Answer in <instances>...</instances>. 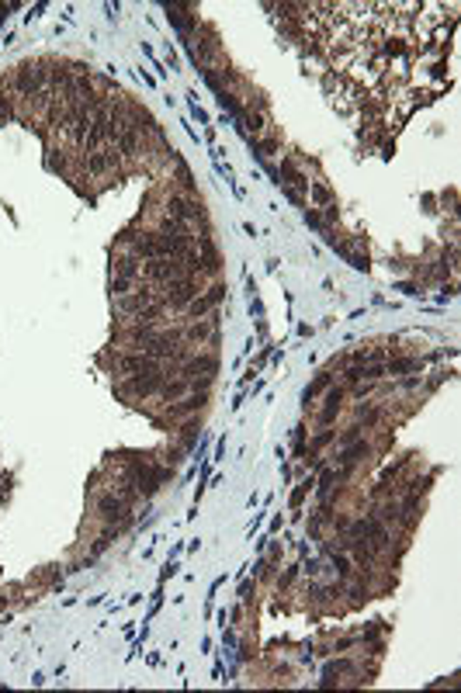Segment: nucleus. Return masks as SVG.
<instances>
[{
    "label": "nucleus",
    "instance_id": "f257e3e1",
    "mask_svg": "<svg viewBox=\"0 0 461 693\" xmlns=\"http://www.w3.org/2000/svg\"><path fill=\"white\" fill-rule=\"evenodd\" d=\"M312 201H316L319 208H333L337 194H333V187L326 184V181H312Z\"/></svg>",
    "mask_w": 461,
    "mask_h": 693
}]
</instances>
